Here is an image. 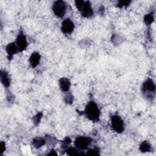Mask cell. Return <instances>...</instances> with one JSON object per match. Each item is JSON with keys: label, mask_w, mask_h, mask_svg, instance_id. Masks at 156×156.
Here are the masks:
<instances>
[{"label": "cell", "mask_w": 156, "mask_h": 156, "mask_svg": "<svg viewBox=\"0 0 156 156\" xmlns=\"http://www.w3.org/2000/svg\"><path fill=\"white\" fill-rule=\"evenodd\" d=\"M139 150L143 153L151 152L152 151V147L151 144L148 141L144 140L140 143L139 146Z\"/></svg>", "instance_id": "5bb4252c"}, {"label": "cell", "mask_w": 156, "mask_h": 156, "mask_svg": "<svg viewBox=\"0 0 156 156\" xmlns=\"http://www.w3.org/2000/svg\"><path fill=\"white\" fill-rule=\"evenodd\" d=\"M74 28V23L71 18H66L62 21L60 30L63 34L65 35H70L73 32Z\"/></svg>", "instance_id": "52a82bcc"}, {"label": "cell", "mask_w": 156, "mask_h": 156, "mask_svg": "<svg viewBox=\"0 0 156 156\" xmlns=\"http://www.w3.org/2000/svg\"><path fill=\"white\" fill-rule=\"evenodd\" d=\"M82 114L86 118L93 122H98L100 121L101 110L97 103L91 100L86 104Z\"/></svg>", "instance_id": "6da1fadb"}, {"label": "cell", "mask_w": 156, "mask_h": 156, "mask_svg": "<svg viewBox=\"0 0 156 156\" xmlns=\"http://www.w3.org/2000/svg\"><path fill=\"white\" fill-rule=\"evenodd\" d=\"M46 144V141L44 137L41 136H35L32 139V144L36 148L39 149Z\"/></svg>", "instance_id": "4fadbf2b"}, {"label": "cell", "mask_w": 156, "mask_h": 156, "mask_svg": "<svg viewBox=\"0 0 156 156\" xmlns=\"http://www.w3.org/2000/svg\"><path fill=\"white\" fill-rule=\"evenodd\" d=\"M65 152L68 155H82L84 154L83 151H81L79 150L77 148H76L75 146H69Z\"/></svg>", "instance_id": "2e32d148"}, {"label": "cell", "mask_w": 156, "mask_h": 156, "mask_svg": "<svg viewBox=\"0 0 156 156\" xmlns=\"http://www.w3.org/2000/svg\"><path fill=\"white\" fill-rule=\"evenodd\" d=\"M93 139L88 136H78L74 141V146L81 151L87 150L93 142Z\"/></svg>", "instance_id": "277c9868"}, {"label": "cell", "mask_w": 156, "mask_h": 156, "mask_svg": "<svg viewBox=\"0 0 156 156\" xmlns=\"http://www.w3.org/2000/svg\"><path fill=\"white\" fill-rule=\"evenodd\" d=\"M156 86L155 82L151 78H147L142 83L141 91L147 100L152 101L155 97Z\"/></svg>", "instance_id": "7a4b0ae2"}, {"label": "cell", "mask_w": 156, "mask_h": 156, "mask_svg": "<svg viewBox=\"0 0 156 156\" xmlns=\"http://www.w3.org/2000/svg\"><path fill=\"white\" fill-rule=\"evenodd\" d=\"M71 83L70 80L65 77H62L58 80V86L60 89L65 93L69 91Z\"/></svg>", "instance_id": "30bf717a"}, {"label": "cell", "mask_w": 156, "mask_h": 156, "mask_svg": "<svg viewBox=\"0 0 156 156\" xmlns=\"http://www.w3.org/2000/svg\"><path fill=\"white\" fill-rule=\"evenodd\" d=\"M52 10L56 17L63 18L67 11V4L64 1H55L52 5Z\"/></svg>", "instance_id": "3957f363"}, {"label": "cell", "mask_w": 156, "mask_h": 156, "mask_svg": "<svg viewBox=\"0 0 156 156\" xmlns=\"http://www.w3.org/2000/svg\"><path fill=\"white\" fill-rule=\"evenodd\" d=\"M66 94H65L63 97V101L65 104L68 105H71L74 101V96L69 91L65 93Z\"/></svg>", "instance_id": "d6986e66"}, {"label": "cell", "mask_w": 156, "mask_h": 156, "mask_svg": "<svg viewBox=\"0 0 156 156\" xmlns=\"http://www.w3.org/2000/svg\"><path fill=\"white\" fill-rule=\"evenodd\" d=\"M15 42L19 49L20 52H23L27 49L28 46V41L26 35L22 29L19 30Z\"/></svg>", "instance_id": "8992f818"}, {"label": "cell", "mask_w": 156, "mask_h": 156, "mask_svg": "<svg viewBox=\"0 0 156 156\" xmlns=\"http://www.w3.org/2000/svg\"><path fill=\"white\" fill-rule=\"evenodd\" d=\"M82 16L85 18H91L94 15V10L92 5L89 1H84V2L79 10Z\"/></svg>", "instance_id": "ba28073f"}, {"label": "cell", "mask_w": 156, "mask_h": 156, "mask_svg": "<svg viewBox=\"0 0 156 156\" xmlns=\"http://www.w3.org/2000/svg\"><path fill=\"white\" fill-rule=\"evenodd\" d=\"M5 150H6L5 143L3 141H1L0 143V155H2L5 152Z\"/></svg>", "instance_id": "603a6c76"}, {"label": "cell", "mask_w": 156, "mask_h": 156, "mask_svg": "<svg viewBox=\"0 0 156 156\" xmlns=\"http://www.w3.org/2000/svg\"><path fill=\"white\" fill-rule=\"evenodd\" d=\"M47 155H52V156H53V155H57V153L56 152V151L54 149H52L49 151V152H48L47 154Z\"/></svg>", "instance_id": "d4e9b609"}, {"label": "cell", "mask_w": 156, "mask_h": 156, "mask_svg": "<svg viewBox=\"0 0 156 156\" xmlns=\"http://www.w3.org/2000/svg\"><path fill=\"white\" fill-rule=\"evenodd\" d=\"M154 20H155L154 13L152 12L146 13V15H144L143 18L144 23L147 26H150L154 23Z\"/></svg>", "instance_id": "9a60e30c"}, {"label": "cell", "mask_w": 156, "mask_h": 156, "mask_svg": "<svg viewBox=\"0 0 156 156\" xmlns=\"http://www.w3.org/2000/svg\"><path fill=\"white\" fill-rule=\"evenodd\" d=\"M131 2V1H117L116 6L119 9H121L129 6Z\"/></svg>", "instance_id": "44dd1931"}, {"label": "cell", "mask_w": 156, "mask_h": 156, "mask_svg": "<svg viewBox=\"0 0 156 156\" xmlns=\"http://www.w3.org/2000/svg\"><path fill=\"white\" fill-rule=\"evenodd\" d=\"M112 129L117 133H122L125 129L124 122L122 118L117 114L112 115L110 117Z\"/></svg>", "instance_id": "5b68a950"}, {"label": "cell", "mask_w": 156, "mask_h": 156, "mask_svg": "<svg viewBox=\"0 0 156 156\" xmlns=\"http://www.w3.org/2000/svg\"><path fill=\"white\" fill-rule=\"evenodd\" d=\"M5 49L9 60H11L15 54L20 52L19 49L15 41L9 43L5 46Z\"/></svg>", "instance_id": "9c48e42d"}, {"label": "cell", "mask_w": 156, "mask_h": 156, "mask_svg": "<svg viewBox=\"0 0 156 156\" xmlns=\"http://www.w3.org/2000/svg\"><path fill=\"white\" fill-rule=\"evenodd\" d=\"M86 154L89 155H100V149L98 147H93V148L88 149Z\"/></svg>", "instance_id": "ffe728a7"}, {"label": "cell", "mask_w": 156, "mask_h": 156, "mask_svg": "<svg viewBox=\"0 0 156 156\" xmlns=\"http://www.w3.org/2000/svg\"><path fill=\"white\" fill-rule=\"evenodd\" d=\"M72 143V140L69 136H66L60 143V146L61 149L65 151L70 145V144Z\"/></svg>", "instance_id": "ac0fdd59"}, {"label": "cell", "mask_w": 156, "mask_h": 156, "mask_svg": "<svg viewBox=\"0 0 156 156\" xmlns=\"http://www.w3.org/2000/svg\"><path fill=\"white\" fill-rule=\"evenodd\" d=\"M43 113L42 112H37L32 118V122L35 126H38L41 122V120L43 118Z\"/></svg>", "instance_id": "e0dca14e"}, {"label": "cell", "mask_w": 156, "mask_h": 156, "mask_svg": "<svg viewBox=\"0 0 156 156\" xmlns=\"http://www.w3.org/2000/svg\"><path fill=\"white\" fill-rule=\"evenodd\" d=\"M44 138L46 139V143H48L49 144L55 145V143H57L56 138L54 136H51L49 135H46V136Z\"/></svg>", "instance_id": "7402d4cb"}, {"label": "cell", "mask_w": 156, "mask_h": 156, "mask_svg": "<svg viewBox=\"0 0 156 156\" xmlns=\"http://www.w3.org/2000/svg\"><path fill=\"white\" fill-rule=\"evenodd\" d=\"M7 99L9 102H12L14 99V96L11 93L10 91V93H9V94H7Z\"/></svg>", "instance_id": "cb8c5ba5"}, {"label": "cell", "mask_w": 156, "mask_h": 156, "mask_svg": "<svg viewBox=\"0 0 156 156\" xmlns=\"http://www.w3.org/2000/svg\"><path fill=\"white\" fill-rule=\"evenodd\" d=\"M41 55L37 51H34L29 57V62L30 66L33 68H36L40 63Z\"/></svg>", "instance_id": "8fae6325"}, {"label": "cell", "mask_w": 156, "mask_h": 156, "mask_svg": "<svg viewBox=\"0 0 156 156\" xmlns=\"http://www.w3.org/2000/svg\"><path fill=\"white\" fill-rule=\"evenodd\" d=\"M0 79L1 83L5 88H8L10 86L11 79L7 71L1 69L0 71Z\"/></svg>", "instance_id": "7c38bea8"}]
</instances>
